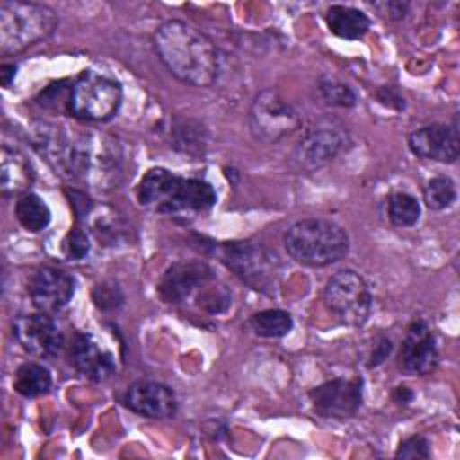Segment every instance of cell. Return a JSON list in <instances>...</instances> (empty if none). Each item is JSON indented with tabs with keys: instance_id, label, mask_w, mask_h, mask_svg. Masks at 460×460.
I'll list each match as a JSON object with an SVG mask.
<instances>
[{
	"instance_id": "cell-1",
	"label": "cell",
	"mask_w": 460,
	"mask_h": 460,
	"mask_svg": "<svg viewBox=\"0 0 460 460\" xmlns=\"http://www.w3.org/2000/svg\"><path fill=\"white\" fill-rule=\"evenodd\" d=\"M32 142L38 153L70 181L106 190L122 178V147L108 135L40 122L32 128Z\"/></svg>"
},
{
	"instance_id": "cell-2",
	"label": "cell",
	"mask_w": 460,
	"mask_h": 460,
	"mask_svg": "<svg viewBox=\"0 0 460 460\" xmlns=\"http://www.w3.org/2000/svg\"><path fill=\"white\" fill-rule=\"evenodd\" d=\"M155 50L180 81L207 88L219 74V52L212 40L181 20L164 22L153 36Z\"/></svg>"
},
{
	"instance_id": "cell-3",
	"label": "cell",
	"mask_w": 460,
	"mask_h": 460,
	"mask_svg": "<svg viewBox=\"0 0 460 460\" xmlns=\"http://www.w3.org/2000/svg\"><path fill=\"white\" fill-rule=\"evenodd\" d=\"M137 201L160 214L203 212L216 205V192L203 180L183 178L164 167H153L137 185Z\"/></svg>"
},
{
	"instance_id": "cell-4",
	"label": "cell",
	"mask_w": 460,
	"mask_h": 460,
	"mask_svg": "<svg viewBox=\"0 0 460 460\" xmlns=\"http://www.w3.org/2000/svg\"><path fill=\"white\" fill-rule=\"evenodd\" d=\"M284 246L293 261L304 266L322 268L345 259L350 241L349 234L338 223L323 217H307L288 228Z\"/></svg>"
},
{
	"instance_id": "cell-5",
	"label": "cell",
	"mask_w": 460,
	"mask_h": 460,
	"mask_svg": "<svg viewBox=\"0 0 460 460\" xmlns=\"http://www.w3.org/2000/svg\"><path fill=\"white\" fill-rule=\"evenodd\" d=\"M54 9L34 2H4L0 5V50L16 54L47 38L58 27Z\"/></svg>"
},
{
	"instance_id": "cell-6",
	"label": "cell",
	"mask_w": 460,
	"mask_h": 460,
	"mask_svg": "<svg viewBox=\"0 0 460 460\" xmlns=\"http://www.w3.org/2000/svg\"><path fill=\"white\" fill-rule=\"evenodd\" d=\"M122 104L120 83L95 70H83L72 83L66 97V111L88 122H106L113 119Z\"/></svg>"
},
{
	"instance_id": "cell-7",
	"label": "cell",
	"mask_w": 460,
	"mask_h": 460,
	"mask_svg": "<svg viewBox=\"0 0 460 460\" xmlns=\"http://www.w3.org/2000/svg\"><path fill=\"white\" fill-rule=\"evenodd\" d=\"M219 257L235 277L255 291L273 293L280 280L282 264L279 255L261 243H225L219 248Z\"/></svg>"
},
{
	"instance_id": "cell-8",
	"label": "cell",
	"mask_w": 460,
	"mask_h": 460,
	"mask_svg": "<svg viewBox=\"0 0 460 460\" xmlns=\"http://www.w3.org/2000/svg\"><path fill=\"white\" fill-rule=\"evenodd\" d=\"M323 300L334 316L350 327L363 325L372 311V293L365 279L352 271L343 270L334 273L323 289Z\"/></svg>"
},
{
	"instance_id": "cell-9",
	"label": "cell",
	"mask_w": 460,
	"mask_h": 460,
	"mask_svg": "<svg viewBox=\"0 0 460 460\" xmlns=\"http://www.w3.org/2000/svg\"><path fill=\"white\" fill-rule=\"evenodd\" d=\"M250 131L255 140L275 144L302 126L298 110L275 90H262L250 106Z\"/></svg>"
},
{
	"instance_id": "cell-10",
	"label": "cell",
	"mask_w": 460,
	"mask_h": 460,
	"mask_svg": "<svg viewBox=\"0 0 460 460\" xmlns=\"http://www.w3.org/2000/svg\"><path fill=\"white\" fill-rule=\"evenodd\" d=\"M349 142L347 129L334 120H323L307 129L295 149V162L305 169L314 171L327 165Z\"/></svg>"
},
{
	"instance_id": "cell-11",
	"label": "cell",
	"mask_w": 460,
	"mask_h": 460,
	"mask_svg": "<svg viewBox=\"0 0 460 460\" xmlns=\"http://www.w3.org/2000/svg\"><path fill=\"white\" fill-rule=\"evenodd\" d=\"M311 404L316 413L325 419L352 417L363 401L361 377H334L314 386L309 392Z\"/></svg>"
},
{
	"instance_id": "cell-12",
	"label": "cell",
	"mask_w": 460,
	"mask_h": 460,
	"mask_svg": "<svg viewBox=\"0 0 460 460\" xmlns=\"http://www.w3.org/2000/svg\"><path fill=\"white\" fill-rule=\"evenodd\" d=\"M13 334L22 349L36 358H54L63 349V334L50 314H20L13 322Z\"/></svg>"
},
{
	"instance_id": "cell-13",
	"label": "cell",
	"mask_w": 460,
	"mask_h": 460,
	"mask_svg": "<svg viewBox=\"0 0 460 460\" xmlns=\"http://www.w3.org/2000/svg\"><path fill=\"white\" fill-rule=\"evenodd\" d=\"M27 291L34 307L40 313L56 314L72 300L75 284L66 271L52 266H43L31 275Z\"/></svg>"
},
{
	"instance_id": "cell-14",
	"label": "cell",
	"mask_w": 460,
	"mask_h": 460,
	"mask_svg": "<svg viewBox=\"0 0 460 460\" xmlns=\"http://www.w3.org/2000/svg\"><path fill=\"white\" fill-rule=\"evenodd\" d=\"M410 151L426 160L453 164L460 153V137L456 122L422 126L408 135Z\"/></svg>"
},
{
	"instance_id": "cell-15",
	"label": "cell",
	"mask_w": 460,
	"mask_h": 460,
	"mask_svg": "<svg viewBox=\"0 0 460 460\" xmlns=\"http://www.w3.org/2000/svg\"><path fill=\"white\" fill-rule=\"evenodd\" d=\"M214 277L212 268L203 261L172 262L158 280V295L167 304H180L199 291Z\"/></svg>"
},
{
	"instance_id": "cell-16",
	"label": "cell",
	"mask_w": 460,
	"mask_h": 460,
	"mask_svg": "<svg viewBox=\"0 0 460 460\" xmlns=\"http://www.w3.org/2000/svg\"><path fill=\"white\" fill-rule=\"evenodd\" d=\"M124 404L133 413L147 419H171L178 411L174 392L158 381L138 379L124 394Z\"/></svg>"
},
{
	"instance_id": "cell-17",
	"label": "cell",
	"mask_w": 460,
	"mask_h": 460,
	"mask_svg": "<svg viewBox=\"0 0 460 460\" xmlns=\"http://www.w3.org/2000/svg\"><path fill=\"white\" fill-rule=\"evenodd\" d=\"M437 361L438 349L429 325L422 320L411 322L399 354L401 368L413 376H426L437 367Z\"/></svg>"
},
{
	"instance_id": "cell-18",
	"label": "cell",
	"mask_w": 460,
	"mask_h": 460,
	"mask_svg": "<svg viewBox=\"0 0 460 460\" xmlns=\"http://www.w3.org/2000/svg\"><path fill=\"white\" fill-rule=\"evenodd\" d=\"M70 356L75 370L90 381H106L115 372V359L111 352L92 334H77Z\"/></svg>"
},
{
	"instance_id": "cell-19",
	"label": "cell",
	"mask_w": 460,
	"mask_h": 460,
	"mask_svg": "<svg viewBox=\"0 0 460 460\" xmlns=\"http://www.w3.org/2000/svg\"><path fill=\"white\" fill-rule=\"evenodd\" d=\"M32 183V169L27 158L14 147L4 144L0 156V189L4 196L25 192Z\"/></svg>"
},
{
	"instance_id": "cell-20",
	"label": "cell",
	"mask_w": 460,
	"mask_h": 460,
	"mask_svg": "<svg viewBox=\"0 0 460 460\" xmlns=\"http://www.w3.org/2000/svg\"><path fill=\"white\" fill-rule=\"evenodd\" d=\"M323 16L329 31L343 40H359L367 34L370 27L368 16L363 11L350 5L334 4L327 7Z\"/></svg>"
},
{
	"instance_id": "cell-21",
	"label": "cell",
	"mask_w": 460,
	"mask_h": 460,
	"mask_svg": "<svg viewBox=\"0 0 460 460\" xmlns=\"http://www.w3.org/2000/svg\"><path fill=\"white\" fill-rule=\"evenodd\" d=\"M14 216L18 223L31 234H38L45 230L52 217L49 205L43 201V198H40L34 192H23L16 199Z\"/></svg>"
},
{
	"instance_id": "cell-22",
	"label": "cell",
	"mask_w": 460,
	"mask_h": 460,
	"mask_svg": "<svg viewBox=\"0 0 460 460\" xmlns=\"http://www.w3.org/2000/svg\"><path fill=\"white\" fill-rule=\"evenodd\" d=\"M14 390L23 397H40L47 394L52 386L50 372L40 363H23L16 368L13 379Z\"/></svg>"
},
{
	"instance_id": "cell-23",
	"label": "cell",
	"mask_w": 460,
	"mask_h": 460,
	"mask_svg": "<svg viewBox=\"0 0 460 460\" xmlns=\"http://www.w3.org/2000/svg\"><path fill=\"white\" fill-rule=\"evenodd\" d=\"M248 327L261 338H282L293 329V318L282 309H264L250 316Z\"/></svg>"
},
{
	"instance_id": "cell-24",
	"label": "cell",
	"mask_w": 460,
	"mask_h": 460,
	"mask_svg": "<svg viewBox=\"0 0 460 460\" xmlns=\"http://www.w3.org/2000/svg\"><path fill=\"white\" fill-rule=\"evenodd\" d=\"M386 217L394 226H413L420 217V203L408 192H392L386 199Z\"/></svg>"
},
{
	"instance_id": "cell-25",
	"label": "cell",
	"mask_w": 460,
	"mask_h": 460,
	"mask_svg": "<svg viewBox=\"0 0 460 460\" xmlns=\"http://www.w3.org/2000/svg\"><path fill=\"white\" fill-rule=\"evenodd\" d=\"M318 90H320L323 102L329 106L352 108L358 104L356 90L336 77H329V75L322 77L318 83Z\"/></svg>"
},
{
	"instance_id": "cell-26",
	"label": "cell",
	"mask_w": 460,
	"mask_h": 460,
	"mask_svg": "<svg viewBox=\"0 0 460 460\" xmlns=\"http://www.w3.org/2000/svg\"><path fill=\"white\" fill-rule=\"evenodd\" d=\"M424 201L431 210L449 208L456 201V187L449 176H435L424 187Z\"/></svg>"
},
{
	"instance_id": "cell-27",
	"label": "cell",
	"mask_w": 460,
	"mask_h": 460,
	"mask_svg": "<svg viewBox=\"0 0 460 460\" xmlns=\"http://www.w3.org/2000/svg\"><path fill=\"white\" fill-rule=\"evenodd\" d=\"M92 232L106 246H115L128 237V226L115 214H101L92 221Z\"/></svg>"
},
{
	"instance_id": "cell-28",
	"label": "cell",
	"mask_w": 460,
	"mask_h": 460,
	"mask_svg": "<svg viewBox=\"0 0 460 460\" xmlns=\"http://www.w3.org/2000/svg\"><path fill=\"white\" fill-rule=\"evenodd\" d=\"M93 302L99 309L102 311H110V309H117L122 302H124V295L119 288V284L111 282V280H106V282H101L93 288Z\"/></svg>"
},
{
	"instance_id": "cell-29",
	"label": "cell",
	"mask_w": 460,
	"mask_h": 460,
	"mask_svg": "<svg viewBox=\"0 0 460 460\" xmlns=\"http://www.w3.org/2000/svg\"><path fill=\"white\" fill-rule=\"evenodd\" d=\"M90 252V239L84 230L72 228L63 241V253L68 261H81Z\"/></svg>"
},
{
	"instance_id": "cell-30",
	"label": "cell",
	"mask_w": 460,
	"mask_h": 460,
	"mask_svg": "<svg viewBox=\"0 0 460 460\" xmlns=\"http://www.w3.org/2000/svg\"><path fill=\"white\" fill-rule=\"evenodd\" d=\"M429 442L422 435H413L402 440L395 451V458H429Z\"/></svg>"
},
{
	"instance_id": "cell-31",
	"label": "cell",
	"mask_w": 460,
	"mask_h": 460,
	"mask_svg": "<svg viewBox=\"0 0 460 460\" xmlns=\"http://www.w3.org/2000/svg\"><path fill=\"white\" fill-rule=\"evenodd\" d=\"M376 97L381 104L394 108V110H404V97L394 88V86H381L376 92Z\"/></svg>"
},
{
	"instance_id": "cell-32",
	"label": "cell",
	"mask_w": 460,
	"mask_h": 460,
	"mask_svg": "<svg viewBox=\"0 0 460 460\" xmlns=\"http://www.w3.org/2000/svg\"><path fill=\"white\" fill-rule=\"evenodd\" d=\"M376 7L390 20H402L408 14V4L406 2H383L376 4Z\"/></svg>"
},
{
	"instance_id": "cell-33",
	"label": "cell",
	"mask_w": 460,
	"mask_h": 460,
	"mask_svg": "<svg viewBox=\"0 0 460 460\" xmlns=\"http://www.w3.org/2000/svg\"><path fill=\"white\" fill-rule=\"evenodd\" d=\"M392 352V341L388 338H379V341L376 343L372 354H370V361H368V367H377L381 365Z\"/></svg>"
},
{
	"instance_id": "cell-34",
	"label": "cell",
	"mask_w": 460,
	"mask_h": 460,
	"mask_svg": "<svg viewBox=\"0 0 460 460\" xmlns=\"http://www.w3.org/2000/svg\"><path fill=\"white\" fill-rule=\"evenodd\" d=\"M16 75V65L14 63H4L0 66V81H2V86H9L11 81L14 79Z\"/></svg>"
},
{
	"instance_id": "cell-35",
	"label": "cell",
	"mask_w": 460,
	"mask_h": 460,
	"mask_svg": "<svg viewBox=\"0 0 460 460\" xmlns=\"http://www.w3.org/2000/svg\"><path fill=\"white\" fill-rule=\"evenodd\" d=\"M394 399L399 404H408L413 399V392L408 386H397L395 392H394Z\"/></svg>"
}]
</instances>
